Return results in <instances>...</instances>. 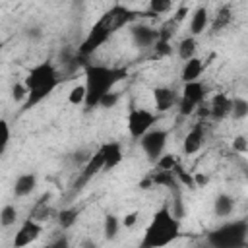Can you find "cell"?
<instances>
[{"instance_id": "6da1fadb", "label": "cell", "mask_w": 248, "mask_h": 248, "mask_svg": "<svg viewBox=\"0 0 248 248\" xmlns=\"http://www.w3.org/2000/svg\"><path fill=\"white\" fill-rule=\"evenodd\" d=\"M126 78L124 68H108L103 64H87L85 66V108L99 107V101L105 93L112 91V87Z\"/></svg>"}, {"instance_id": "7a4b0ae2", "label": "cell", "mask_w": 248, "mask_h": 248, "mask_svg": "<svg viewBox=\"0 0 248 248\" xmlns=\"http://www.w3.org/2000/svg\"><path fill=\"white\" fill-rule=\"evenodd\" d=\"M178 219L170 213L169 207H163L155 213L149 229L145 231V238L141 240L143 248H157V246H167L178 236Z\"/></svg>"}, {"instance_id": "3957f363", "label": "cell", "mask_w": 248, "mask_h": 248, "mask_svg": "<svg viewBox=\"0 0 248 248\" xmlns=\"http://www.w3.org/2000/svg\"><path fill=\"white\" fill-rule=\"evenodd\" d=\"M246 232H248V225L244 221H234V223L225 225L219 231L211 232L209 242L213 246H242Z\"/></svg>"}, {"instance_id": "277c9868", "label": "cell", "mask_w": 248, "mask_h": 248, "mask_svg": "<svg viewBox=\"0 0 248 248\" xmlns=\"http://www.w3.org/2000/svg\"><path fill=\"white\" fill-rule=\"evenodd\" d=\"M157 122V116L147 108H134L128 114V130L134 140H140L145 132L151 130V126Z\"/></svg>"}, {"instance_id": "5b68a950", "label": "cell", "mask_w": 248, "mask_h": 248, "mask_svg": "<svg viewBox=\"0 0 248 248\" xmlns=\"http://www.w3.org/2000/svg\"><path fill=\"white\" fill-rule=\"evenodd\" d=\"M140 143H141V149L145 151V155L149 157V161H155L163 155V149L167 145V132L165 130H149L145 132L141 138H140Z\"/></svg>"}, {"instance_id": "8992f818", "label": "cell", "mask_w": 248, "mask_h": 248, "mask_svg": "<svg viewBox=\"0 0 248 248\" xmlns=\"http://www.w3.org/2000/svg\"><path fill=\"white\" fill-rule=\"evenodd\" d=\"M23 83L27 85L29 91H33V89L43 87V85H48V83H58V76H56V70H54V66L50 62H43V64L35 66L27 74V78H25Z\"/></svg>"}, {"instance_id": "52a82bcc", "label": "cell", "mask_w": 248, "mask_h": 248, "mask_svg": "<svg viewBox=\"0 0 248 248\" xmlns=\"http://www.w3.org/2000/svg\"><path fill=\"white\" fill-rule=\"evenodd\" d=\"M136 17V14L130 10V8H126V6H112L110 10H107L103 16H101V23L110 31V33H114V31H118L120 27H124L126 23H130L132 19Z\"/></svg>"}, {"instance_id": "ba28073f", "label": "cell", "mask_w": 248, "mask_h": 248, "mask_svg": "<svg viewBox=\"0 0 248 248\" xmlns=\"http://www.w3.org/2000/svg\"><path fill=\"white\" fill-rule=\"evenodd\" d=\"M110 35H112V33H110V31H108L101 21H97V23L89 29V33H87V37L83 39V43L79 45L78 54H79V56H83V58H85V56H89V54H93V52H95V50H97V48H99V46H101V45H103Z\"/></svg>"}, {"instance_id": "9c48e42d", "label": "cell", "mask_w": 248, "mask_h": 248, "mask_svg": "<svg viewBox=\"0 0 248 248\" xmlns=\"http://www.w3.org/2000/svg\"><path fill=\"white\" fill-rule=\"evenodd\" d=\"M39 234H41V225H39V221H35V219L29 217L27 221H23V225H21L19 231L16 232L14 246H16V248L27 246V244H31Z\"/></svg>"}, {"instance_id": "30bf717a", "label": "cell", "mask_w": 248, "mask_h": 248, "mask_svg": "<svg viewBox=\"0 0 248 248\" xmlns=\"http://www.w3.org/2000/svg\"><path fill=\"white\" fill-rule=\"evenodd\" d=\"M101 170H105V151H103V147L99 149V151H95L89 159H87V163H85V167H83V170H81V176H79V186L81 184H85L89 178H93L97 172H101Z\"/></svg>"}, {"instance_id": "8fae6325", "label": "cell", "mask_w": 248, "mask_h": 248, "mask_svg": "<svg viewBox=\"0 0 248 248\" xmlns=\"http://www.w3.org/2000/svg\"><path fill=\"white\" fill-rule=\"evenodd\" d=\"M202 145H203V128H202V124H196L186 134V138L182 141V151L186 155H192V153H198L202 149Z\"/></svg>"}, {"instance_id": "7c38bea8", "label": "cell", "mask_w": 248, "mask_h": 248, "mask_svg": "<svg viewBox=\"0 0 248 248\" xmlns=\"http://www.w3.org/2000/svg\"><path fill=\"white\" fill-rule=\"evenodd\" d=\"M132 39L138 46H153L159 39V31L151 29V27H145V25H138L132 29Z\"/></svg>"}, {"instance_id": "4fadbf2b", "label": "cell", "mask_w": 248, "mask_h": 248, "mask_svg": "<svg viewBox=\"0 0 248 248\" xmlns=\"http://www.w3.org/2000/svg\"><path fill=\"white\" fill-rule=\"evenodd\" d=\"M231 108H232V99H229L223 93H217L209 103V110L213 118H225L227 114H231Z\"/></svg>"}, {"instance_id": "5bb4252c", "label": "cell", "mask_w": 248, "mask_h": 248, "mask_svg": "<svg viewBox=\"0 0 248 248\" xmlns=\"http://www.w3.org/2000/svg\"><path fill=\"white\" fill-rule=\"evenodd\" d=\"M153 99H155V107H157L159 112L169 110V108L176 103V95H174V91H170L169 87H155Z\"/></svg>"}, {"instance_id": "9a60e30c", "label": "cell", "mask_w": 248, "mask_h": 248, "mask_svg": "<svg viewBox=\"0 0 248 248\" xmlns=\"http://www.w3.org/2000/svg\"><path fill=\"white\" fill-rule=\"evenodd\" d=\"M103 151H105V170L108 169H114L120 161H122V147L118 141H108L103 145Z\"/></svg>"}, {"instance_id": "2e32d148", "label": "cell", "mask_w": 248, "mask_h": 248, "mask_svg": "<svg viewBox=\"0 0 248 248\" xmlns=\"http://www.w3.org/2000/svg\"><path fill=\"white\" fill-rule=\"evenodd\" d=\"M37 186V176L33 172H25V174H19L16 184H14V194L16 196H27L35 190Z\"/></svg>"}, {"instance_id": "e0dca14e", "label": "cell", "mask_w": 248, "mask_h": 248, "mask_svg": "<svg viewBox=\"0 0 248 248\" xmlns=\"http://www.w3.org/2000/svg\"><path fill=\"white\" fill-rule=\"evenodd\" d=\"M202 72H203L202 60L196 58V56H192L190 60L184 62V68H182V79H184V83L186 81H196L202 76Z\"/></svg>"}, {"instance_id": "ac0fdd59", "label": "cell", "mask_w": 248, "mask_h": 248, "mask_svg": "<svg viewBox=\"0 0 248 248\" xmlns=\"http://www.w3.org/2000/svg\"><path fill=\"white\" fill-rule=\"evenodd\" d=\"M182 97H186V99H190L192 103L200 105V103H203L205 89H203V85H202L198 79H196V81H186V83H184V89H182Z\"/></svg>"}, {"instance_id": "d6986e66", "label": "cell", "mask_w": 248, "mask_h": 248, "mask_svg": "<svg viewBox=\"0 0 248 248\" xmlns=\"http://www.w3.org/2000/svg\"><path fill=\"white\" fill-rule=\"evenodd\" d=\"M207 19H209L207 10H205L203 6L196 8V12L192 14V19H190V31H192V35H200L202 31H205Z\"/></svg>"}, {"instance_id": "ffe728a7", "label": "cell", "mask_w": 248, "mask_h": 248, "mask_svg": "<svg viewBox=\"0 0 248 248\" xmlns=\"http://www.w3.org/2000/svg\"><path fill=\"white\" fill-rule=\"evenodd\" d=\"M213 209H215V215H217V217H229V215L232 213V209H234V202H232L231 196L219 194V196L215 198Z\"/></svg>"}, {"instance_id": "44dd1931", "label": "cell", "mask_w": 248, "mask_h": 248, "mask_svg": "<svg viewBox=\"0 0 248 248\" xmlns=\"http://www.w3.org/2000/svg\"><path fill=\"white\" fill-rule=\"evenodd\" d=\"M194 52H196V41H194V37L182 39L180 45H178V56L186 62V60H190L194 56Z\"/></svg>"}, {"instance_id": "7402d4cb", "label": "cell", "mask_w": 248, "mask_h": 248, "mask_svg": "<svg viewBox=\"0 0 248 248\" xmlns=\"http://www.w3.org/2000/svg\"><path fill=\"white\" fill-rule=\"evenodd\" d=\"M231 114H232V118H236V120L246 118V116H248V101L242 99V97H234V99H232Z\"/></svg>"}, {"instance_id": "603a6c76", "label": "cell", "mask_w": 248, "mask_h": 248, "mask_svg": "<svg viewBox=\"0 0 248 248\" xmlns=\"http://www.w3.org/2000/svg\"><path fill=\"white\" fill-rule=\"evenodd\" d=\"M76 221H78V209H74V207L62 209L60 215H58V223H60L62 229H70Z\"/></svg>"}, {"instance_id": "cb8c5ba5", "label": "cell", "mask_w": 248, "mask_h": 248, "mask_svg": "<svg viewBox=\"0 0 248 248\" xmlns=\"http://www.w3.org/2000/svg\"><path fill=\"white\" fill-rule=\"evenodd\" d=\"M16 217H17L16 207H14L12 203H8V205H4L2 211H0V225H2V227L14 225V223H16Z\"/></svg>"}, {"instance_id": "d4e9b609", "label": "cell", "mask_w": 248, "mask_h": 248, "mask_svg": "<svg viewBox=\"0 0 248 248\" xmlns=\"http://www.w3.org/2000/svg\"><path fill=\"white\" fill-rule=\"evenodd\" d=\"M48 196H43L41 198V202H37V205L31 209V219H35V221H43V219H46V215H48V207H46V200Z\"/></svg>"}, {"instance_id": "484cf974", "label": "cell", "mask_w": 248, "mask_h": 248, "mask_svg": "<svg viewBox=\"0 0 248 248\" xmlns=\"http://www.w3.org/2000/svg\"><path fill=\"white\" fill-rule=\"evenodd\" d=\"M70 103L72 105H83L85 103V85H76L70 91Z\"/></svg>"}, {"instance_id": "4316f807", "label": "cell", "mask_w": 248, "mask_h": 248, "mask_svg": "<svg viewBox=\"0 0 248 248\" xmlns=\"http://www.w3.org/2000/svg\"><path fill=\"white\" fill-rule=\"evenodd\" d=\"M172 0H149V10L151 14H167L170 10Z\"/></svg>"}, {"instance_id": "83f0119b", "label": "cell", "mask_w": 248, "mask_h": 248, "mask_svg": "<svg viewBox=\"0 0 248 248\" xmlns=\"http://www.w3.org/2000/svg\"><path fill=\"white\" fill-rule=\"evenodd\" d=\"M118 232V219L114 215H108L105 219V236L107 238H114Z\"/></svg>"}, {"instance_id": "f1b7e54d", "label": "cell", "mask_w": 248, "mask_h": 248, "mask_svg": "<svg viewBox=\"0 0 248 248\" xmlns=\"http://www.w3.org/2000/svg\"><path fill=\"white\" fill-rule=\"evenodd\" d=\"M157 167H159L161 170H169V172H172V169L176 167V159H174L172 155H161V157L157 159Z\"/></svg>"}, {"instance_id": "f546056e", "label": "cell", "mask_w": 248, "mask_h": 248, "mask_svg": "<svg viewBox=\"0 0 248 248\" xmlns=\"http://www.w3.org/2000/svg\"><path fill=\"white\" fill-rule=\"evenodd\" d=\"M116 103H118V95H116L114 91H108V93H105V95L101 97L99 107H103V108H112Z\"/></svg>"}, {"instance_id": "4dcf8cb0", "label": "cell", "mask_w": 248, "mask_h": 248, "mask_svg": "<svg viewBox=\"0 0 248 248\" xmlns=\"http://www.w3.org/2000/svg\"><path fill=\"white\" fill-rule=\"evenodd\" d=\"M178 108H180V114H192L196 108H198V105L196 103H192L190 99H186V97H182L180 99V103H178Z\"/></svg>"}, {"instance_id": "1f68e13d", "label": "cell", "mask_w": 248, "mask_h": 248, "mask_svg": "<svg viewBox=\"0 0 248 248\" xmlns=\"http://www.w3.org/2000/svg\"><path fill=\"white\" fill-rule=\"evenodd\" d=\"M231 19V12H229V8H223L219 14H217V17H215V23H213V29L217 31L219 27H223L227 21Z\"/></svg>"}, {"instance_id": "d6a6232c", "label": "cell", "mask_w": 248, "mask_h": 248, "mask_svg": "<svg viewBox=\"0 0 248 248\" xmlns=\"http://www.w3.org/2000/svg\"><path fill=\"white\" fill-rule=\"evenodd\" d=\"M12 93H14V99L16 101H21V99H25L29 95V89H27L25 83H16L14 89H12Z\"/></svg>"}, {"instance_id": "836d02e7", "label": "cell", "mask_w": 248, "mask_h": 248, "mask_svg": "<svg viewBox=\"0 0 248 248\" xmlns=\"http://www.w3.org/2000/svg\"><path fill=\"white\" fill-rule=\"evenodd\" d=\"M0 124H2V132H4V138H2V153H4L6 147H8V143H10V126H8L6 120H2Z\"/></svg>"}, {"instance_id": "e575fe53", "label": "cell", "mask_w": 248, "mask_h": 248, "mask_svg": "<svg viewBox=\"0 0 248 248\" xmlns=\"http://www.w3.org/2000/svg\"><path fill=\"white\" fill-rule=\"evenodd\" d=\"M155 50H157L159 54H170V46H169V41L157 39V43H155Z\"/></svg>"}, {"instance_id": "d590c367", "label": "cell", "mask_w": 248, "mask_h": 248, "mask_svg": "<svg viewBox=\"0 0 248 248\" xmlns=\"http://www.w3.org/2000/svg\"><path fill=\"white\" fill-rule=\"evenodd\" d=\"M232 147H234L236 151H248V140L242 138V136H238V138H234Z\"/></svg>"}, {"instance_id": "8d00e7d4", "label": "cell", "mask_w": 248, "mask_h": 248, "mask_svg": "<svg viewBox=\"0 0 248 248\" xmlns=\"http://www.w3.org/2000/svg\"><path fill=\"white\" fill-rule=\"evenodd\" d=\"M186 14H188V8H186V6H182V8H180V10L176 12V16H174L172 19H174L176 23H180V21L184 19V16H186Z\"/></svg>"}, {"instance_id": "74e56055", "label": "cell", "mask_w": 248, "mask_h": 248, "mask_svg": "<svg viewBox=\"0 0 248 248\" xmlns=\"http://www.w3.org/2000/svg\"><path fill=\"white\" fill-rule=\"evenodd\" d=\"M207 180H209V178H207L205 174H196V176H194L196 186H205V184H207Z\"/></svg>"}, {"instance_id": "f35d334b", "label": "cell", "mask_w": 248, "mask_h": 248, "mask_svg": "<svg viewBox=\"0 0 248 248\" xmlns=\"http://www.w3.org/2000/svg\"><path fill=\"white\" fill-rule=\"evenodd\" d=\"M136 219H138V215H136V213L126 215V217H124V227H132V225L136 223Z\"/></svg>"}]
</instances>
